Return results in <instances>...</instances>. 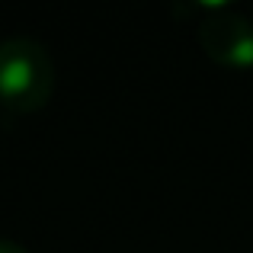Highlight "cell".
I'll return each mask as SVG.
<instances>
[{"mask_svg":"<svg viewBox=\"0 0 253 253\" xmlns=\"http://www.w3.org/2000/svg\"><path fill=\"white\" fill-rule=\"evenodd\" d=\"M55 93L51 51L32 36L0 42V106L10 112H36Z\"/></svg>","mask_w":253,"mask_h":253,"instance_id":"obj_1","label":"cell"},{"mask_svg":"<svg viewBox=\"0 0 253 253\" xmlns=\"http://www.w3.org/2000/svg\"><path fill=\"white\" fill-rule=\"evenodd\" d=\"M199 45L202 51L221 68H253V23L244 13L231 6H205V16L199 19Z\"/></svg>","mask_w":253,"mask_h":253,"instance_id":"obj_2","label":"cell"},{"mask_svg":"<svg viewBox=\"0 0 253 253\" xmlns=\"http://www.w3.org/2000/svg\"><path fill=\"white\" fill-rule=\"evenodd\" d=\"M0 253H29V250L16 241H3V237H0Z\"/></svg>","mask_w":253,"mask_h":253,"instance_id":"obj_3","label":"cell"}]
</instances>
